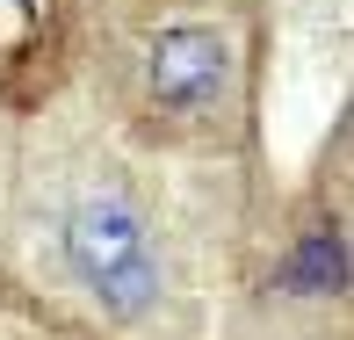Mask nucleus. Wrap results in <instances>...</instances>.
<instances>
[{
	"label": "nucleus",
	"mask_w": 354,
	"mask_h": 340,
	"mask_svg": "<svg viewBox=\"0 0 354 340\" xmlns=\"http://www.w3.org/2000/svg\"><path fill=\"white\" fill-rule=\"evenodd\" d=\"M58 253H66V275L87 289L94 312L109 319H145L159 304V247H152V224L131 196L116 188H87V196L66 203L58 217Z\"/></svg>",
	"instance_id": "obj_1"
},
{
	"label": "nucleus",
	"mask_w": 354,
	"mask_h": 340,
	"mask_svg": "<svg viewBox=\"0 0 354 340\" xmlns=\"http://www.w3.org/2000/svg\"><path fill=\"white\" fill-rule=\"evenodd\" d=\"M145 94L181 123H210L239 94V51L217 22H167L145 44Z\"/></svg>",
	"instance_id": "obj_2"
}]
</instances>
